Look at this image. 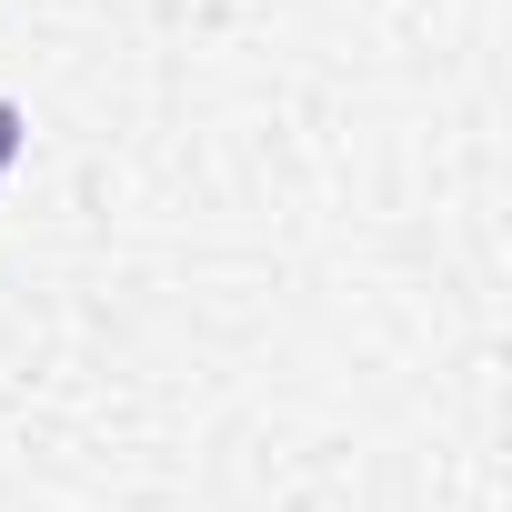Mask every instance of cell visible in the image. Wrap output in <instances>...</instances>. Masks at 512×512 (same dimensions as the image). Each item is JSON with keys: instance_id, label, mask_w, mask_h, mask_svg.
<instances>
[{"instance_id": "1", "label": "cell", "mask_w": 512, "mask_h": 512, "mask_svg": "<svg viewBox=\"0 0 512 512\" xmlns=\"http://www.w3.org/2000/svg\"><path fill=\"white\" fill-rule=\"evenodd\" d=\"M21 151H31V111H21L11 91H0V181L21 171Z\"/></svg>"}]
</instances>
